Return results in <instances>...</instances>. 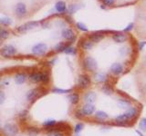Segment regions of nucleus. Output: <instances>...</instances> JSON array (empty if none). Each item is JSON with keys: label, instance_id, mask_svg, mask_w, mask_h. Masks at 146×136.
Segmentation results:
<instances>
[{"label": "nucleus", "instance_id": "nucleus-37", "mask_svg": "<svg viewBox=\"0 0 146 136\" xmlns=\"http://www.w3.org/2000/svg\"><path fill=\"white\" fill-rule=\"evenodd\" d=\"M139 127L141 131H146V117L141 118L140 122H139Z\"/></svg>", "mask_w": 146, "mask_h": 136}, {"label": "nucleus", "instance_id": "nucleus-10", "mask_svg": "<svg viewBox=\"0 0 146 136\" xmlns=\"http://www.w3.org/2000/svg\"><path fill=\"white\" fill-rule=\"evenodd\" d=\"M104 36L105 35L102 33V31H96V32H93V33H91L90 35H89L88 39L94 44V43L100 42V41L104 38Z\"/></svg>", "mask_w": 146, "mask_h": 136}, {"label": "nucleus", "instance_id": "nucleus-42", "mask_svg": "<svg viewBox=\"0 0 146 136\" xmlns=\"http://www.w3.org/2000/svg\"><path fill=\"white\" fill-rule=\"evenodd\" d=\"M103 4L105 6H108V7H111L112 5L115 2V0H102Z\"/></svg>", "mask_w": 146, "mask_h": 136}, {"label": "nucleus", "instance_id": "nucleus-47", "mask_svg": "<svg viewBox=\"0 0 146 136\" xmlns=\"http://www.w3.org/2000/svg\"><path fill=\"white\" fill-rule=\"evenodd\" d=\"M143 92H144V93L146 94V84H145L143 85Z\"/></svg>", "mask_w": 146, "mask_h": 136}, {"label": "nucleus", "instance_id": "nucleus-1", "mask_svg": "<svg viewBox=\"0 0 146 136\" xmlns=\"http://www.w3.org/2000/svg\"><path fill=\"white\" fill-rule=\"evenodd\" d=\"M137 115H138V109L135 106H131L124 113H122L121 115H118L115 118V122L117 125H122V126L126 125L128 122L132 120Z\"/></svg>", "mask_w": 146, "mask_h": 136}, {"label": "nucleus", "instance_id": "nucleus-26", "mask_svg": "<svg viewBox=\"0 0 146 136\" xmlns=\"http://www.w3.org/2000/svg\"><path fill=\"white\" fill-rule=\"evenodd\" d=\"M80 45H81V47L83 48L84 50H91L93 48V45L94 44L91 42V41H90L89 39L88 40H80Z\"/></svg>", "mask_w": 146, "mask_h": 136}, {"label": "nucleus", "instance_id": "nucleus-16", "mask_svg": "<svg viewBox=\"0 0 146 136\" xmlns=\"http://www.w3.org/2000/svg\"><path fill=\"white\" fill-rule=\"evenodd\" d=\"M29 79L32 84H38L41 83L42 80V73L40 72H33L29 76Z\"/></svg>", "mask_w": 146, "mask_h": 136}, {"label": "nucleus", "instance_id": "nucleus-2", "mask_svg": "<svg viewBox=\"0 0 146 136\" xmlns=\"http://www.w3.org/2000/svg\"><path fill=\"white\" fill-rule=\"evenodd\" d=\"M1 131L4 136H17L19 129H18V126L14 122H7L3 125Z\"/></svg>", "mask_w": 146, "mask_h": 136}, {"label": "nucleus", "instance_id": "nucleus-22", "mask_svg": "<svg viewBox=\"0 0 146 136\" xmlns=\"http://www.w3.org/2000/svg\"><path fill=\"white\" fill-rule=\"evenodd\" d=\"M68 101L70 102L71 104L76 105V104H78L80 102V95L77 93H72V94H70L68 95Z\"/></svg>", "mask_w": 146, "mask_h": 136}, {"label": "nucleus", "instance_id": "nucleus-25", "mask_svg": "<svg viewBox=\"0 0 146 136\" xmlns=\"http://www.w3.org/2000/svg\"><path fill=\"white\" fill-rule=\"evenodd\" d=\"M68 45H70V44H68L64 43V42H59V43H58L54 46V50H53V51L55 53H61V52H64V50L66 49V47L68 46Z\"/></svg>", "mask_w": 146, "mask_h": 136}, {"label": "nucleus", "instance_id": "nucleus-3", "mask_svg": "<svg viewBox=\"0 0 146 136\" xmlns=\"http://www.w3.org/2000/svg\"><path fill=\"white\" fill-rule=\"evenodd\" d=\"M43 89L41 87H36V88H32L29 90L26 94V100L27 102H33L35 100H36L38 97H40L42 95Z\"/></svg>", "mask_w": 146, "mask_h": 136}, {"label": "nucleus", "instance_id": "nucleus-5", "mask_svg": "<svg viewBox=\"0 0 146 136\" xmlns=\"http://www.w3.org/2000/svg\"><path fill=\"white\" fill-rule=\"evenodd\" d=\"M17 52V48L12 44H7L0 49V54H1L3 57H6V58L15 56Z\"/></svg>", "mask_w": 146, "mask_h": 136}, {"label": "nucleus", "instance_id": "nucleus-52", "mask_svg": "<svg viewBox=\"0 0 146 136\" xmlns=\"http://www.w3.org/2000/svg\"><path fill=\"white\" fill-rule=\"evenodd\" d=\"M17 136H24V135H18V134H17Z\"/></svg>", "mask_w": 146, "mask_h": 136}, {"label": "nucleus", "instance_id": "nucleus-39", "mask_svg": "<svg viewBox=\"0 0 146 136\" xmlns=\"http://www.w3.org/2000/svg\"><path fill=\"white\" fill-rule=\"evenodd\" d=\"M6 94L3 90H0V105H2V104L6 102Z\"/></svg>", "mask_w": 146, "mask_h": 136}, {"label": "nucleus", "instance_id": "nucleus-13", "mask_svg": "<svg viewBox=\"0 0 146 136\" xmlns=\"http://www.w3.org/2000/svg\"><path fill=\"white\" fill-rule=\"evenodd\" d=\"M27 79V75L25 73H22V72L17 73L15 76H14V82H15V84L17 85H21L23 84H25Z\"/></svg>", "mask_w": 146, "mask_h": 136}, {"label": "nucleus", "instance_id": "nucleus-51", "mask_svg": "<svg viewBox=\"0 0 146 136\" xmlns=\"http://www.w3.org/2000/svg\"><path fill=\"white\" fill-rule=\"evenodd\" d=\"M1 44H2V42H1V39H0V45H1Z\"/></svg>", "mask_w": 146, "mask_h": 136}, {"label": "nucleus", "instance_id": "nucleus-23", "mask_svg": "<svg viewBox=\"0 0 146 136\" xmlns=\"http://www.w3.org/2000/svg\"><path fill=\"white\" fill-rule=\"evenodd\" d=\"M17 117H18V119H19V121L26 122L29 118V112L27 110H26V109H23V110H21L19 112H18Z\"/></svg>", "mask_w": 146, "mask_h": 136}, {"label": "nucleus", "instance_id": "nucleus-8", "mask_svg": "<svg viewBox=\"0 0 146 136\" xmlns=\"http://www.w3.org/2000/svg\"><path fill=\"white\" fill-rule=\"evenodd\" d=\"M61 36L64 39L68 40L70 44L74 43L76 41V36H75L74 32L70 28H64L61 32Z\"/></svg>", "mask_w": 146, "mask_h": 136}, {"label": "nucleus", "instance_id": "nucleus-35", "mask_svg": "<svg viewBox=\"0 0 146 136\" xmlns=\"http://www.w3.org/2000/svg\"><path fill=\"white\" fill-rule=\"evenodd\" d=\"M76 26L78 27V29H80V31H83V32H88V27L87 26L82 22H78L76 24Z\"/></svg>", "mask_w": 146, "mask_h": 136}, {"label": "nucleus", "instance_id": "nucleus-41", "mask_svg": "<svg viewBox=\"0 0 146 136\" xmlns=\"http://www.w3.org/2000/svg\"><path fill=\"white\" fill-rule=\"evenodd\" d=\"M133 26H134V24L133 23H130L129 25H128L125 28H124V32H126V33H128V32H130V31H131L132 29H133Z\"/></svg>", "mask_w": 146, "mask_h": 136}, {"label": "nucleus", "instance_id": "nucleus-12", "mask_svg": "<svg viewBox=\"0 0 146 136\" xmlns=\"http://www.w3.org/2000/svg\"><path fill=\"white\" fill-rule=\"evenodd\" d=\"M93 79L97 84H105L108 82V75L103 72H97L94 74Z\"/></svg>", "mask_w": 146, "mask_h": 136}, {"label": "nucleus", "instance_id": "nucleus-43", "mask_svg": "<svg viewBox=\"0 0 146 136\" xmlns=\"http://www.w3.org/2000/svg\"><path fill=\"white\" fill-rule=\"evenodd\" d=\"M145 45H146V41H141V42H140L139 43V45H138L139 50H143L144 48Z\"/></svg>", "mask_w": 146, "mask_h": 136}, {"label": "nucleus", "instance_id": "nucleus-33", "mask_svg": "<svg viewBox=\"0 0 146 136\" xmlns=\"http://www.w3.org/2000/svg\"><path fill=\"white\" fill-rule=\"evenodd\" d=\"M49 81H50V77H49L48 73L47 72L42 73V80H41V83L44 84H48L49 83Z\"/></svg>", "mask_w": 146, "mask_h": 136}, {"label": "nucleus", "instance_id": "nucleus-11", "mask_svg": "<svg viewBox=\"0 0 146 136\" xmlns=\"http://www.w3.org/2000/svg\"><path fill=\"white\" fill-rule=\"evenodd\" d=\"M96 111V107L93 103H86L81 108V112L84 116H90L92 115Z\"/></svg>", "mask_w": 146, "mask_h": 136}, {"label": "nucleus", "instance_id": "nucleus-21", "mask_svg": "<svg viewBox=\"0 0 146 136\" xmlns=\"http://www.w3.org/2000/svg\"><path fill=\"white\" fill-rule=\"evenodd\" d=\"M102 92L106 95H112L114 94V88L108 83V82H106V83L103 84L102 85Z\"/></svg>", "mask_w": 146, "mask_h": 136}, {"label": "nucleus", "instance_id": "nucleus-49", "mask_svg": "<svg viewBox=\"0 0 146 136\" xmlns=\"http://www.w3.org/2000/svg\"><path fill=\"white\" fill-rule=\"evenodd\" d=\"M102 7V9H106V7H105L104 5H102V7Z\"/></svg>", "mask_w": 146, "mask_h": 136}, {"label": "nucleus", "instance_id": "nucleus-14", "mask_svg": "<svg viewBox=\"0 0 146 136\" xmlns=\"http://www.w3.org/2000/svg\"><path fill=\"white\" fill-rule=\"evenodd\" d=\"M110 71L114 75H119L123 73V65L121 63H113L110 67Z\"/></svg>", "mask_w": 146, "mask_h": 136}, {"label": "nucleus", "instance_id": "nucleus-19", "mask_svg": "<svg viewBox=\"0 0 146 136\" xmlns=\"http://www.w3.org/2000/svg\"><path fill=\"white\" fill-rule=\"evenodd\" d=\"M26 133L27 136H38L40 133V129L36 126H29L26 129Z\"/></svg>", "mask_w": 146, "mask_h": 136}, {"label": "nucleus", "instance_id": "nucleus-50", "mask_svg": "<svg viewBox=\"0 0 146 136\" xmlns=\"http://www.w3.org/2000/svg\"><path fill=\"white\" fill-rule=\"evenodd\" d=\"M74 136H80V133H75Z\"/></svg>", "mask_w": 146, "mask_h": 136}, {"label": "nucleus", "instance_id": "nucleus-6", "mask_svg": "<svg viewBox=\"0 0 146 136\" xmlns=\"http://www.w3.org/2000/svg\"><path fill=\"white\" fill-rule=\"evenodd\" d=\"M31 51H32V53H33V54H35V56H44V54L48 51V45L44 43H38L32 47Z\"/></svg>", "mask_w": 146, "mask_h": 136}, {"label": "nucleus", "instance_id": "nucleus-46", "mask_svg": "<svg viewBox=\"0 0 146 136\" xmlns=\"http://www.w3.org/2000/svg\"><path fill=\"white\" fill-rule=\"evenodd\" d=\"M135 131H136V133H137V134H138L139 136H144V135L143 134V133H141V131H140L139 130H136Z\"/></svg>", "mask_w": 146, "mask_h": 136}, {"label": "nucleus", "instance_id": "nucleus-24", "mask_svg": "<svg viewBox=\"0 0 146 136\" xmlns=\"http://www.w3.org/2000/svg\"><path fill=\"white\" fill-rule=\"evenodd\" d=\"M66 3L64 1H58L56 3V5H55V9L60 14H63L65 13L66 11Z\"/></svg>", "mask_w": 146, "mask_h": 136}, {"label": "nucleus", "instance_id": "nucleus-20", "mask_svg": "<svg viewBox=\"0 0 146 136\" xmlns=\"http://www.w3.org/2000/svg\"><path fill=\"white\" fill-rule=\"evenodd\" d=\"M118 106L121 109H129L131 107V102L125 98H121L118 100Z\"/></svg>", "mask_w": 146, "mask_h": 136}, {"label": "nucleus", "instance_id": "nucleus-4", "mask_svg": "<svg viewBox=\"0 0 146 136\" xmlns=\"http://www.w3.org/2000/svg\"><path fill=\"white\" fill-rule=\"evenodd\" d=\"M83 67L88 72H95L98 69V63L92 56H87L83 60Z\"/></svg>", "mask_w": 146, "mask_h": 136}, {"label": "nucleus", "instance_id": "nucleus-27", "mask_svg": "<svg viewBox=\"0 0 146 136\" xmlns=\"http://www.w3.org/2000/svg\"><path fill=\"white\" fill-rule=\"evenodd\" d=\"M95 118L98 120H100V121L107 120L109 118V114L104 111H97L95 112Z\"/></svg>", "mask_w": 146, "mask_h": 136}, {"label": "nucleus", "instance_id": "nucleus-38", "mask_svg": "<svg viewBox=\"0 0 146 136\" xmlns=\"http://www.w3.org/2000/svg\"><path fill=\"white\" fill-rule=\"evenodd\" d=\"M84 128V124H82V122H79V124H77L74 127V131L75 133H80V131L83 130Z\"/></svg>", "mask_w": 146, "mask_h": 136}, {"label": "nucleus", "instance_id": "nucleus-36", "mask_svg": "<svg viewBox=\"0 0 146 136\" xmlns=\"http://www.w3.org/2000/svg\"><path fill=\"white\" fill-rule=\"evenodd\" d=\"M11 19L8 17H3V18H0V24L3 25V26H10L11 25Z\"/></svg>", "mask_w": 146, "mask_h": 136}, {"label": "nucleus", "instance_id": "nucleus-17", "mask_svg": "<svg viewBox=\"0 0 146 136\" xmlns=\"http://www.w3.org/2000/svg\"><path fill=\"white\" fill-rule=\"evenodd\" d=\"M111 37L115 43H124L127 40V35L121 32H116L112 35Z\"/></svg>", "mask_w": 146, "mask_h": 136}, {"label": "nucleus", "instance_id": "nucleus-9", "mask_svg": "<svg viewBox=\"0 0 146 136\" xmlns=\"http://www.w3.org/2000/svg\"><path fill=\"white\" fill-rule=\"evenodd\" d=\"M39 23L36 22V21H31V22H29V23H26L25 25H22L20 26H18L17 30L19 32V33H25L27 30H30V29H33L35 27L38 26Z\"/></svg>", "mask_w": 146, "mask_h": 136}, {"label": "nucleus", "instance_id": "nucleus-44", "mask_svg": "<svg viewBox=\"0 0 146 136\" xmlns=\"http://www.w3.org/2000/svg\"><path fill=\"white\" fill-rule=\"evenodd\" d=\"M51 136H65V134H64L62 131H57V133H53Z\"/></svg>", "mask_w": 146, "mask_h": 136}, {"label": "nucleus", "instance_id": "nucleus-29", "mask_svg": "<svg viewBox=\"0 0 146 136\" xmlns=\"http://www.w3.org/2000/svg\"><path fill=\"white\" fill-rule=\"evenodd\" d=\"M81 6L80 5H78V4H71L68 6V14H74L76 13L77 11H79L80 9Z\"/></svg>", "mask_w": 146, "mask_h": 136}, {"label": "nucleus", "instance_id": "nucleus-40", "mask_svg": "<svg viewBox=\"0 0 146 136\" xmlns=\"http://www.w3.org/2000/svg\"><path fill=\"white\" fill-rule=\"evenodd\" d=\"M75 117L77 118V119H79V120H82L85 117L84 114L81 112V109H80V110H77L75 112Z\"/></svg>", "mask_w": 146, "mask_h": 136}, {"label": "nucleus", "instance_id": "nucleus-15", "mask_svg": "<svg viewBox=\"0 0 146 136\" xmlns=\"http://www.w3.org/2000/svg\"><path fill=\"white\" fill-rule=\"evenodd\" d=\"M83 100L86 103H94L97 100V94L92 91H89L84 94Z\"/></svg>", "mask_w": 146, "mask_h": 136}, {"label": "nucleus", "instance_id": "nucleus-48", "mask_svg": "<svg viewBox=\"0 0 146 136\" xmlns=\"http://www.w3.org/2000/svg\"><path fill=\"white\" fill-rule=\"evenodd\" d=\"M2 128H3V124H2V121L0 120V131L2 130Z\"/></svg>", "mask_w": 146, "mask_h": 136}, {"label": "nucleus", "instance_id": "nucleus-45", "mask_svg": "<svg viewBox=\"0 0 146 136\" xmlns=\"http://www.w3.org/2000/svg\"><path fill=\"white\" fill-rule=\"evenodd\" d=\"M56 61H57V58H54L53 60H51V61H50L48 63H50V65H53L54 63H55V62H56Z\"/></svg>", "mask_w": 146, "mask_h": 136}, {"label": "nucleus", "instance_id": "nucleus-31", "mask_svg": "<svg viewBox=\"0 0 146 136\" xmlns=\"http://www.w3.org/2000/svg\"><path fill=\"white\" fill-rule=\"evenodd\" d=\"M64 53L66 54H70V56H75L77 54V48L71 46V45H68L66 49L64 50Z\"/></svg>", "mask_w": 146, "mask_h": 136}, {"label": "nucleus", "instance_id": "nucleus-18", "mask_svg": "<svg viewBox=\"0 0 146 136\" xmlns=\"http://www.w3.org/2000/svg\"><path fill=\"white\" fill-rule=\"evenodd\" d=\"M16 14L17 16H24L27 14V7L25 4L23 3H17L16 6Z\"/></svg>", "mask_w": 146, "mask_h": 136}, {"label": "nucleus", "instance_id": "nucleus-28", "mask_svg": "<svg viewBox=\"0 0 146 136\" xmlns=\"http://www.w3.org/2000/svg\"><path fill=\"white\" fill-rule=\"evenodd\" d=\"M57 124V121L54 120V119H48L43 122L42 125L45 127L46 129H49V128H52L55 125Z\"/></svg>", "mask_w": 146, "mask_h": 136}, {"label": "nucleus", "instance_id": "nucleus-30", "mask_svg": "<svg viewBox=\"0 0 146 136\" xmlns=\"http://www.w3.org/2000/svg\"><path fill=\"white\" fill-rule=\"evenodd\" d=\"M72 89H61V88H58V87H54L51 92L53 94H70L72 92Z\"/></svg>", "mask_w": 146, "mask_h": 136}, {"label": "nucleus", "instance_id": "nucleus-7", "mask_svg": "<svg viewBox=\"0 0 146 136\" xmlns=\"http://www.w3.org/2000/svg\"><path fill=\"white\" fill-rule=\"evenodd\" d=\"M91 80L88 75H80L78 78V85L81 89H86L90 85Z\"/></svg>", "mask_w": 146, "mask_h": 136}, {"label": "nucleus", "instance_id": "nucleus-32", "mask_svg": "<svg viewBox=\"0 0 146 136\" xmlns=\"http://www.w3.org/2000/svg\"><path fill=\"white\" fill-rule=\"evenodd\" d=\"M9 84H10V79H9V78L0 79V90L7 88Z\"/></svg>", "mask_w": 146, "mask_h": 136}, {"label": "nucleus", "instance_id": "nucleus-34", "mask_svg": "<svg viewBox=\"0 0 146 136\" xmlns=\"http://www.w3.org/2000/svg\"><path fill=\"white\" fill-rule=\"evenodd\" d=\"M9 36V32L4 28H0V39H7Z\"/></svg>", "mask_w": 146, "mask_h": 136}]
</instances>
